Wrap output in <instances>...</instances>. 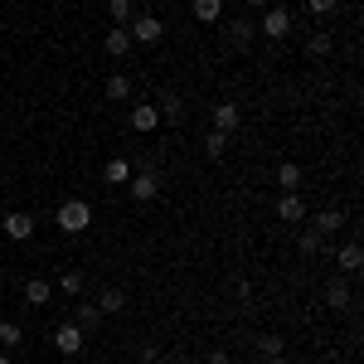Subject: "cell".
I'll use <instances>...</instances> for the list:
<instances>
[{
    "instance_id": "3",
    "label": "cell",
    "mask_w": 364,
    "mask_h": 364,
    "mask_svg": "<svg viewBox=\"0 0 364 364\" xmlns=\"http://www.w3.org/2000/svg\"><path fill=\"white\" fill-rule=\"evenodd\" d=\"M257 34H267L272 44H282V39L291 34V10H287V5H267V15H262Z\"/></svg>"
},
{
    "instance_id": "22",
    "label": "cell",
    "mask_w": 364,
    "mask_h": 364,
    "mask_svg": "<svg viewBox=\"0 0 364 364\" xmlns=\"http://www.w3.org/2000/svg\"><path fill=\"white\" fill-rule=\"evenodd\" d=\"M107 15H112V25H132V15H136V0H107Z\"/></svg>"
},
{
    "instance_id": "24",
    "label": "cell",
    "mask_w": 364,
    "mask_h": 364,
    "mask_svg": "<svg viewBox=\"0 0 364 364\" xmlns=\"http://www.w3.org/2000/svg\"><path fill=\"white\" fill-rule=\"evenodd\" d=\"M204 156H209V161H224L228 156V136L224 132H209V136H204Z\"/></svg>"
},
{
    "instance_id": "5",
    "label": "cell",
    "mask_w": 364,
    "mask_h": 364,
    "mask_svg": "<svg viewBox=\"0 0 364 364\" xmlns=\"http://www.w3.org/2000/svg\"><path fill=\"white\" fill-rule=\"evenodd\" d=\"M0 233H5L10 243H25L29 233H34V214H25V209H10V214L0 219Z\"/></svg>"
},
{
    "instance_id": "19",
    "label": "cell",
    "mask_w": 364,
    "mask_h": 364,
    "mask_svg": "<svg viewBox=\"0 0 364 364\" xmlns=\"http://www.w3.org/2000/svg\"><path fill=\"white\" fill-rule=\"evenodd\" d=\"M336 262H340V272H350V277H355V272L364 267V252H360V243H345V248L336 252Z\"/></svg>"
},
{
    "instance_id": "15",
    "label": "cell",
    "mask_w": 364,
    "mask_h": 364,
    "mask_svg": "<svg viewBox=\"0 0 364 364\" xmlns=\"http://www.w3.org/2000/svg\"><path fill=\"white\" fill-rule=\"evenodd\" d=\"M156 112H161V122H166V127H180V122H185V102H180V97H175V92H166V97H161V107H156Z\"/></svg>"
},
{
    "instance_id": "14",
    "label": "cell",
    "mask_w": 364,
    "mask_h": 364,
    "mask_svg": "<svg viewBox=\"0 0 364 364\" xmlns=\"http://www.w3.org/2000/svg\"><path fill=\"white\" fill-rule=\"evenodd\" d=\"M102 97H107V102H127V97H132V78H127V73H112V78L102 83Z\"/></svg>"
},
{
    "instance_id": "32",
    "label": "cell",
    "mask_w": 364,
    "mask_h": 364,
    "mask_svg": "<svg viewBox=\"0 0 364 364\" xmlns=\"http://www.w3.org/2000/svg\"><path fill=\"white\" fill-rule=\"evenodd\" d=\"M209 364H233V355H228V350H214V355H209Z\"/></svg>"
},
{
    "instance_id": "33",
    "label": "cell",
    "mask_w": 364,
    "mask_h": 364,
    "mask_svg": "<svg viewBox=\"0 0 364 364\" xmlns=\"http://www.w3.org/2000/svg\"><path fill=\"white\" fill-rule=\"evenodd\" d=\"M248 5H252V10H267V5H272V0H248Z\"/></svg>"
},
{
    "instance_id": "6",
    "label": "cell",
    "mask_w": 364,
    "mask_h": 364,
    "mask_svg": "<svg viewBox=\"0 0 364 364\" xmlns=\"http://www.w3.org/2000/svg\"><path fill=\"white\" fill-rule=\"evenodd\" d=\"M54 345H58V355H83V345H87V336L73 326V321H63L54 331Z\"/></svg>"
},
{
    "instance_id": "34",
    "label": "cell",
    "mask_w": 364,
    "mask_h": 364,
    "mask_svg": "<svg viewBox=\"0 0 364 364\" xmlns=\"http://www.w3.org/2000/svg\"><path fill=\"white\" fill-rule=\"evenodd\" d=\"M267 364H291V360H287V355H272V360H267Z\"/></svg>"
},
{
    "instance_id": "27",
    "label": "cell",
    "mask_w": 364,
    "mask_h": 364,
    "mask_svg": "<svg viewBox=\"0 0 364 364\" xmlns=\"http://www.w3.org/2000/svg\"><path fill=\"white\" fill-rule=\"evenodd\" d=\"M58 291H63V296H78V291H83V272H78V267H68V272L58 277Z\"/></svg>"
},
{
    "instance_id": "26",
    "label": "cell",
    "mask_w": 364,
    "mask_h": 364,
    "mask_svg": "<svg viewBox=\"0 0 364 364\" xmlns=\"http://www.w3.org/2000/svg\"><path fill=\"white\" fill-rule=\"evenodd\" d=\"M0 345H5V350H20V345H25V331H20L15 321H0Z\"/></svg>"
},
{
    "instance_id": "35",
    "label": "cell",
    "mask_w": 364,
    "mask_h": 364,
    "mask_svg": "<svg viewBox=\"0 0 364 364\" xmlns=\"http://www.w3.org/2000/svg\"><path fill=\"white\" fill-rule=\"evenodd\" d=\"M0 364H10V355H0Z\"/></svg>"
},
{
    "instance_id": "23",
    "label": "cell",
    "mask_w": 364,
    "mask_h": 364,
    "mask_svg": "<svg viewBox=\"0 0 364 364\" xmlns=\"http://www.w3.org/2000/svg\"><path fill=\"white\" fill-rule=\"evenodd\" d=\"M331 49H336V39H331L326 29H316V34L306 39V54H311V58H331Z\"/></svg>"
},
{
    "instance_id": "10",
    "label": "cell",
    "mask_w": 364,
    "mask_h": 364,
    "mask_svg": "<svg viewBox=\"0 0 364 364\" xmlns=\"http://www.w3.org/2000/svg\"><path fill=\"white\" fill-rule=\"evenodd\" d=\"M102 49H107V54H112V58H127V54H132V49H136V44H132V34H127V29H122V25H112V29H107V34H102Z\"/></svg>"
},
{
    "instance_id": "36",
    "label": "cell",
    "mask_w": 364,
    "mask_h": 364,
    "mask_svg": "<svg viewBox=\"0 0 364 364\" xmlns=\"http://www.w3.org/2000/svg\"><path fill=\"white\" fill-rule=\"evenodd\" d=\"M141 5H156V0H141Z\"/></svg>"
},
{
    "instance_id": "8",
    "label": "cell",
    "mask_w": 364,
    "mask_h": 364,
    "mask_svg": "<svg viewBox=\"0 0 364 364\" xmlns=\"http://www.w3.org/2000/svg\"><path fill=\"white\" fill-rule=\"evenodd\" d=\"M224 34H228V44L243 54V49H252V39H257V25H252V20H228Z\"/></svg>"
},
{
    "instance_id": "11",
    "label": "cell",
    "mask_w": 364,
    "mask_h": 364,
    "mask_svg": "<svg viewBox=\"0 0 364 364\" xmlns=\"http://www.w3.org/2000/svg\"><path fill=\"white\" fill-rule=\"evenodd\" d=\"M73 326H78L83 336H92V331L102 326V311H97V301H78V306H73Z\"/></svg>"
},
{
    "instance_id": "9",
    "label": "cell",
    "mask_w": 364,
    "mask_h": 364,
    "mask_svg": "<svg viewBox=\"0 0 364 364\" xmlns=\"http://www.w3.org/2000/svg\"><path fill=\"white\" fill-rule=\"evenodd\" d=\"M277 219H282V224H306V204H301V195H287V190H282Z\"/></svg>"
},
{
    "instance_id": "13",
    "label": "cell",
    "mask_w": 364,
    "mask_h": 364,
    "mask_svg": "<svg viewBox=\"0 0 364 364\" xmlns=\"http://www.w3.org/2000/svg\"><path fill=\"white\" fill-rule=\"evenodd\" d=\"M156 127H161V112L151 102H136L132 107V132H156Z\"/></svg>"
},
{
    "instance_id": "29",
    "label": "cell",
    "mask_w": 364,
    "mask_h": 364,
    "mask_svg": "<svg viewBox=\"0 0 364 364\" xmlns=\"http://www.w3.org/2000/svg\"><path fill=\"white\" fill-rule=\"evenodd\" d=\"M301 252H321V233H316V228L301 233Z\"/></svg>"
},
{
    "instance_id": "4",
    "label": "cell",
    "mask_w": 364,
    "mask_h": 364,
    "mask_svg": "<svg viewBox=\"0 0 364 364\" xmlns=\"http://www.w3.org/2000/svg\"><path fill=\"white\" fill-rule=\"evenodd\" d=\"M127 190H132V199H136V204H151V199L161 195V175H156V170H132Z\"/></svg>"
},
{
    "instance_id": "1",
    "label": "cell",
    "mask_w": 364,
    "mask_h": 364,
    "mask_svg": "<svg viewBox=\"0 0 364 364\" xmlns=\"http://www.w3.org/2000/svg\"><path fill=\"white\" fill-rule=\"evenodd\" d=\"M58 233H68V238H78V233H87V224H92V204L87 199H63L54 214Z\"/></svg>"
},
{
    "instance_id": "12",
    "label": "cell",
    "mask_w": 364,
    "mask_h": 364,
    "mask_svg": "<svg viewBox=\"0 0 364 364\" xmlns=\"http://www.w3.org/2000/svg\"><path fill=\"white\" fill-rule=\"evenodd\" d=\"M49 301H54V282L29 277L25 282V306H49Z\"/></svg>"
},
{
    "instance_id": "37",
    "label": "cell",
    "mask_w": 364,
    "mask_h": 364,
    "mask_svg": "<svg viewBox=\"0 0 364 364\" xmlns=\"http://www.w3.org/2000/svg\"><path fill=\"white\" fill-rule=\"evenodd\" d=\"M170 364H185V360H170Z\"/></svg>"
},
{
    "instance_id": "20",
    "label": "cell",
    "mask_w": 364,
    "mask_h": 364,
    "mask_svg": "<svg viewBox=\"0 0 364 364\" xmlns=\"http://www.w3.org/2000/svg\"><path fill=\"white\" fill-rule=\"evenodd\" d=\"M195 20L199 25H219L224 20V0H195Z\"/></svg>"
},
{
    "instance_id": "16",
    "label": "cell",
    "mask_w": 364,
    "mask_h": 364,
    "mask_svg": "<svg viewBox=\"0 0 364 364\" xmlns=\"http://www.w3.org/2000/svg\"><path fill=\"white\" fill-rule=\"evenodd\" d=\"M306 224L316 228L321 238H326V233H336V228L345 224V214H340V209H326V214H306Z\"/></svg>"
},
{
    "instance_id": "7",
    "label": "cell",
    "mask_w": 364,
    "mask_h": 364,
    "mask_svg": "<svg viewBox=\"0 0 364 364\" xmlns=\"http://www.w3.org/2000/svg\"><path fill=\"white\" fill-rule=\"evenodd\" d=\"M238 127H243V107H238V102H219V107H214V132L233 136Z\"/></svg>"
},
{
    "instance_id": "2",
    "label": "cell",
    "mask_w": 364,
    "mask_h": 364,
    "mask_svg": "<svg viewBox=\"0 0 364 364\" xmlns=\"http://www.w3.org/2000/svg\"><path fill=\"white\" fill-rule=\"evenodd\" d=\"M127 34H132V44H141V49H151V44H161L166 39V25H161V15H132V25H127Z\"/></svg>"
},
{
    "instance_id": "17",
    "label": "cell",
    "mask_w": 364,
    "mask_h": 364,
    "mask_svg": "<svg viewBox=\"0 0 364 364\" xmlns=\"http://www.w3.org/2000/svg\"><path fill=\"white\" fill-rule=\"evenodd\" d=\"M97 311H102V316H117V311H127V291H122V287H102V296H97Z\"/></svg>"
},
{
    "instance_id": "18",
    "label": "cell",
    "mask_w": 364,
    "mask_h": 364,
    "mask_svg": "<svg viewBox=\"0 0 364 364\" xmlns=\"http://www.w3.org/2000/svg\"><path fill=\"white\" fill-rule=\"evenodd\" d=\"M326 301H331L336 311H350V306H355V291H350V282H331V287H326Z\"/></svg>"
},
{
    "instance_id": "30",
    "label": "cell",
    "mask_w": 364,
    "mask_h": 364,
    "mask_svg": "<svg viewBox=\"0 0 364 364\" xmlns=\"http://www.w3.org/2000/svg\"><path fill=\"white\" fill-rule=\"evenodd\" d=\"M306 5H311V15H331L340 0H306Z\"/></svg>"
},
{
    "instance_id": "21",
    "label": "cell",
    "mask_w": 364,
    "mask_h": 364,
    "mask_svg": "<svg viewBox=\"0 0 364 364\" xmlns=\"http://www.w3.org/2000/svg\"><path fill=\"white\" fill-rule=\"evenodd\" d=\"M277 185L287 190V195H296V185H301V166H296V161H282V166H277Z\"/></svg>"
},
{
    "instance_id": "31",
    "label": "cell",
    "mask_w": 364,
    "mask_h": 364,
    "mask_svg": "<svg viewBox=\"0 0 364 364\" xmlns=\"http://www.w3.org/2000/svg\"><path fill=\"white\" fill-rule=\"evenodd\" d=\"M136 360H141V364H156V360H161V350H156V345H141Z\"/></svg>"
},
{
    "instance_id": "28",
    "label": "cell",
    "mask_w": 364,
    "mask_h": 364,
    "mask_svg": "<svg viewBox=\"0 0 364 364\" xmlns=\"http://www.w3.org/2000/svg\"><path fill=\"white\" fill-rule=\"evenodd\" d=\"M257 350L272 360V355H282V336H257Z\"/></svg>"
},
{
    "instance_id": "25",
    "label": "cell",
    "mask_w": 364,
    "mask_h": 364,
    "mask_svg": "<svg viewBox=\"0 0 364 364\" xmlns=\"http://www.w3.org/2000/svg\"><path fill=\"white\" fill-rule=\"evenodd\" d=\"M102 180H107V185H127V180H132V166H127V161H107V166H102Z\"/></svg>"
}]
</instances>
